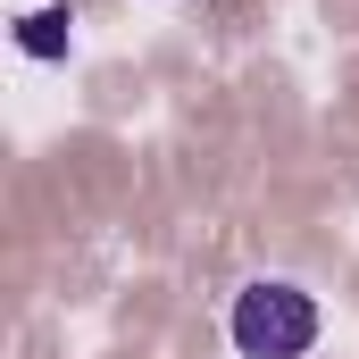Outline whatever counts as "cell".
I'll list each match as a JSON object with an SVG mask.
<instances>
[{"instance_id":"6da1fadb","label":"cell","mask_w":359,"mask_h":359,"mask_svg":"<svg viewBox=\"0 0 359 359\" xmlns=\"http://www.w3.org/2000/svg\"><path fill=\"white\" fill-rule=\"evenodd\" d=\"M226 343L243 359H309V343H318V301L301 284H284V276H259V284L234 292Z\"/></svg>"},{"instance_id":"7a4b0ae2","label":"cell","mask_w":359,"mask_h":359,"mask_svg":"<svg viewBox=\"0 0 359 359\" xmlns=\"http://www.w3.org/2000/svg\"><path fill=\"white\" fill-rule=\"evenodd\" d=\"M17 50L25 59H67L76 50V17L67 8H25L17 17Z\"/></svg>"}]
</instances>
